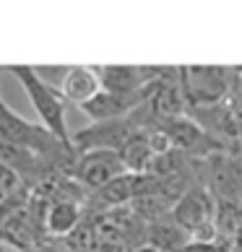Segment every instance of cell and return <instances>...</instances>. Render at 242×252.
<instances>
[{
	"label": "cell",
	"instance_id": "1",
	"mask_svg": "<svg viewBox=\"0 0 242 252\" xmlns=\"http://www.w3.org/2000/svg\"><path fill=\"white\" fill-rule=\"evenodd\" d=\"M5 70L24 86V91H26V96H29L34 112L39 115L42 127L50 130L58 141L70 143L68 120H65V101L60 96V91L52 89L50 83L44 81L39 73H36V68H32V65H8Z\"/></svg>",
	"mask_w": 242,
	"mask_h": 252
},
{
	"label": "cell",
	"instance_id": "5",
	"mask_svg": "<svg viewBox=\"0 0 242 252\" xmlns=\"http://www.w3.org/2000/svg\"><path fill=\"white\" fill-rule=\"evenodd\" d=\"M58 91H60L63 101H70V104H76V107L89 104V101L102 91L97 65H70V68H65Z\"/></svg>",
	"mask_w": 242,
	"mask_h": 252
},
{
	"label": "cell",
	"instance_id": "8",
	"mask_svg": "<svg viewBox=\"0 0 242 252\" xmlns=\"http://www.w3.org/2000/svg\"><path fill=\"white\" fill-rule=\"evenodd\" d=\"M44 231L52 237H65L81 223V203L73 200H50L44 213Z\"/></svg>",
	"mask_w": 242,
	"mask_h": 252
},
{
	"label": "cell",
	"instance_id": "4",
	"mask_svg": "<svg viewBox=\"0 0 242 252\" xmlns=\"http://www.w3.org/2000/svg\"><path fill=\"white\" fill-rule=\"evenodd\" d=\"M120 174H128L117 151H86L78 154L70 166V177L76 180L83 190L97 192Z\"/></svg>",
	"mask_w": 242,
	"mask_h": 252
},
{
	"label": "cell",
	"instance_id": "9",
	"mask_svg": "<svg viewBox=\"0 0 242 252\" xmlns=\"http://www.w3.org/2000/svg\"><path fill=\"white\" fill-rule=\"evenodd\" d=\"M26 190V185L18 180V174L11 172L5 164H0V205H5L13 195H21Z\"/></svg>",
	"mask_w": 242,
	"mask_h": 252
},
{
	"label": "cell",
	"instance_id": "7",
	"mask_svg": "<svg viewBox=\"0 0 242 252\" xmlns=\"http://www.w3.org/2000/svg\"><path fill=\"white\" fill-rule=\"evenodd\" d=\"M136 195H138V174H120L117 180H112L102 190H97L91 203L97 208L117 211V208H128L136 200Z\"/></svg>",
	"mask_w": 242,
	"mask_h": 252
},
{
	"label": "cell",
	"instance_id": "11",
	"mask_svg": "<svg viewBox=\"0 0 242 252\" xmlns=\"http://www.w3.org/2000/svg\"><path fill=\"white\" fill-rule=\"evenodd\" d=\"M0 104H5V101H3V99H0Z\"/></svg>",
	"mask_w": 242,
	"mask_h": 252
},
{
	"label": "cell",
	"instance_id": "6",
	"mask_svg": "<svg viewBox=\"0 0 242 252\" xmlns=\"http://www.w3.org/2000/svg\"><path fill=\"white\" fill-rule=\"evenodd\" d=\"M143 234H146V245L154 252H188L193 247V239L188 237V231L170 213L156 221H148Z\"/></svg>",
	"mask_w": 242,
	"mask_h": 252
},
{
	"label": "cell",
	"instance_id": "3",
	"mask_svg": "<svg viewBox=\"0 0 242 252\" xmlns=\"http://www.w3.org/2000/svg\"><path fill=\"white\" fill-rule=\"evenodd\" d=\"M180 83L185 101L190 107H206L227 101L229 83H232V68H219V65H193V68H180Z\"/></svg>",
	"mask_w": 242,
	"mask_h": 252
},
{
	"label": "cell",
	"instance_id": "10",
	"mask_svg": "<svg viewBox=\"0 0 242 252\" xmlns=\"http://www.w3.org/2000/svg\"><path fill=\"white\" fill-rule=\"evenodd\" d=\"M227 104L235 115L237 125L242 130V68H232V83H229V96H227Z\"/></svg>",
	"mask_w": 242,
	"mask_h": 252
},
{
	"label": "cell",
	"instance_id": "2",
	"mask_svg": "<svg viewBox=\"0 0 242 252\" xmlns=\"http://www.w3.org/2000/svg\"><path fill=\"white\" fill-rule=\"evenodd\" d=\"M170 216L188 231L193 245H213L216 242V198L198 182L172 205Z\"/></svg>",
	"mask_w": 242,
	"mask_h": 252
}]
</instances>
